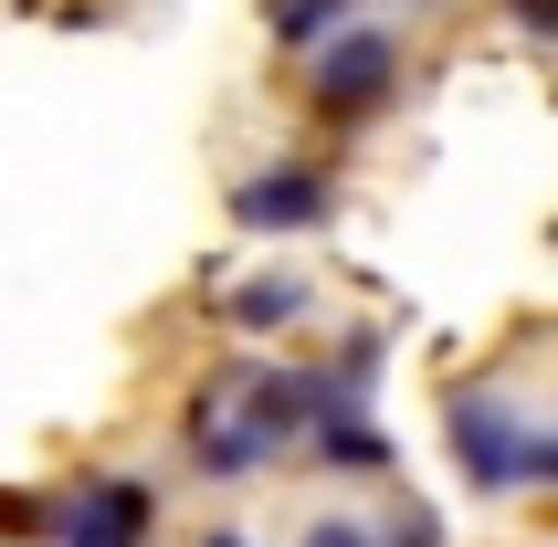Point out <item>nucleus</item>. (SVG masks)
Segmentation results:
<instances>
[{
	"label": "nucleus",
	"instance_id": "nucleus-1",
	"mask_svg": "<svg viewBox=\"0 0 558 547\" xmlns=\"http://www.w3.org/2000/svg\"><path fill=\"white\" fill-rule=\"evenodd\" d=\"M316 368H275V358H232L211 368L201 390H190V474H211V485H243L264 463L316 422Z\"/></svg>",
	"mask_w": 558,
	"mask_h": 547
},
{
	"label": "nucleus",
	"instance_id": "nucleus-2",
	"mask_svg": "<svg viewBox=\"0 0 558 547\" xmlns=\"http://www.w3.org/2000/svg\"><path fill=\"white\" fill-rule=\"evenodd\" d=\"M390 85H401V42H390L379 22H348L338 42L316 53V106H327L338 126L379 117V95H390Z\"/></svg>",
	"mask_w": 558,
	"mask_h": 547
},
{
	"label": "nucleus",
	"instance_id": "nucleus-3",
	"mask_svg": "<svg viewBox=\"0 0 558 547\" xmlns=\"http://www.w3.org/2000/svg\"><path fill=\"white\" fill-rule=\"evenodd\" d=\"M453 453H464V485L506 495V485H527V463H537V431L506 411L496 390H453Z\"/></svg>",
	"mask_w": 558,
	"mask_h": 547
},
{
	"label": "nucleus",
	"instance_id": "nucleus-4",
	"mask_svg": "<svg viewBox=\"0 0 558 547\" xmlns=\"http://www.w3.org/2000/svg\"><path fill=\"white\" fill-rule=\"evenodd\" d=\"M63 547H148L158 537V506L137 474H95L85 495H63V516H53Z\"/></svg>",
	"mask_w": 558,
	"mask_h": 547
},
{
	"label": "nucleus",
	"instance_id": "nucleus-5",
	"mask_svg": "<svg viewBox=\"0 0 558 547\" xmlns=\"http://www.w3.org/2000/svg\"><path fill=\"white\" fill-rule=\"evenodd\" d=\"M232 221H253V232H316L327 221V169H253L232 190Z\"/></svg>",
	"mask_w": 558,
	"mask_h": 547
},
{
	"label": "nucleus",
	"instance_id": "nucleus-6",
	"mask_svg": "<svg viewBox=\"0 0 558 547\" xmlns=\"http://www.w3.org/2000/svg\"><path fill=\"white\" fill-rule=\"evenodd\" d=\"M221 316H232L243 337L295 327V316H306V274H253V284H232V295H221Z\"/></svg>",
	"mask_w": 558,
	"mask_h": 547
},
{
	"label": "nucleus",
	"instance_id": "nucleus-7",
	"mask_svg": "<svg viewBox=\"0 0 558 547\" xmlns=\"http://www.w3.org/2000/svg\"><path fill=\"white\" fill-rule=\"evenodd\" d=\"M316 463H338V474H390V442H379V422H359V411H327V422H316Z\"/></svg>",
	"mask_w": 558,
	"mask_h": 547
},
{
	"label": "nucleus",
	"instance_id": "nucleus-8",
	"mask_svg": "<svg viewBox=\"0 0 558 547\" xmlns=\"http://www.w3.org/2000/svg\"><path fill=\"white\" fill-rule=\"evenodd\" d=\"M327 22H348V0H284V11H275V42H284V53H306V42H327Z\"/></svg>",
	"mask_w": 558,
	"mask_h": 547
},
{
	"label": "nucleus",
	"instance_id": "nucleus-9",
	"mask_svg": "<svg viewBox=\"0 0 558 547\" xmlns=\"http://www.w3.org/2000/svg\"><path fill=\"white\" fill-rule=\"evenodd\" d=\"M53 516H63V506H43V495H0V526H11L0 547H32V537H53Z\"/></svg>",
	"mask_w": 558,
	"mask_h": 547
},
{
	"label": "nucleus",
	"instance_id": "nucleus-10",
	"mask_svg": "<svg viewBox=\"0 0 558 547\" xmlns=\"http://www.w3.org/2000/svg\"><path fill=\"white\" fill-rule=\"evenodd\" d=\"M306 547H379V537H369V526H348V516H316Z\"/></svg>",
	"mask_w": 558,
	"mask_h": 547
},
{
	"label": "nucleus",
	"instance_id": "nucleus-11",
	"mask_svg": "<svg viewBox=\"0 0 558 547\" xmlns=\"http://www.w3.org/2000/svg\"><path fill=\"white\" fill-rule=\"evenodd\" d=\"M517 22H527L537 42H558V0H517Z\"/></svg>",
	"mask_w": 558,
	"mask_h": 547
},
{
	"label": "nucleus",
	"instance_id": "nucleus-12",
	"mask_svg": "<svg viewBox=\"0 0 558 547\" xmlns=\"http://www.w3.org/2000/svg\"><path fill=\"white\" fill-rule=\"evenodd\" d=\"M527 485H558V442H537V463H527Z\"/></svg>",
	"mask_w": 558,
	"mask_h": 547
},
{
	"label": "nucleus",
	"instance_id": "nucleus-13",
	"mask_svg": "<svg viewBox=\"0 0 558 547\" xmlns=\"http://www.w3.org/2000/svg\"><path fill=\"white\" fill-rule=\"evenodd\" d=\"M201 547H243V526H211V537H201Z\"/></svg>",
	"mask_w": 558,
	"mask_h": 547
}]
</instances>
